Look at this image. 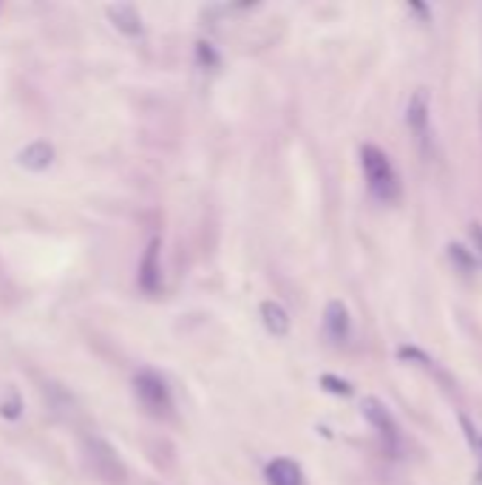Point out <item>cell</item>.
Here are the masks:
<instances>
[{
    "label": "cell",
    "mask_w": 482,
    "mask_h": 485,
    "mask_svg": "<svg viewBox=\"0 0 482 485\" xmlns=\"http://www.w3.org/2000/svg\"><path fill=\"white\" fill-rule=\"evenodd\" d=\"M361 168H364L366 185H369L374 199H381L386 205L400 199V179H398L395 168H391V162H389L383 148L364 146L361 148Z\"/></svg>",
    "instance_id": "1"
},
{
    "label": "cell",
    "mask_w": 482,
    "mask_h": 485,
    "mask_svg": "<svg viewBox=\"0 0 482 485\" xmlns=\"http://www.w3.org/2000/svg\"><path fill=\"white\" fill-rule=\"evenodd\" d=\"M134 392H136V401L142 403V409H145L148 415H153V418L171 415L173 398H171V389H168L162 375H156L151 369H142L134 377Z\"/></svg>",
    "instance_id": "2"
},
{
    "label": "cell",
    "mask_w": 482,
    "mask_h": 485,
    "mask_svg": "<svg viewBox=\"0 0 482 485\" xmlns=\"http://www.w3.org/2000/svg\"><path fill=\"white\" fill-rule=\"evenodd\" d=\"M364 418H366L369 426L381 435V440H383V445H386V452H389V454H395V452H398V445H400V431H398L395 418L389 415V409H386L378 398H366V401H364Z\"/></svg>",
    "instance_id": "3"
},
{
    "label": "cell",
    "mask_w": 482,
    "mask_h": 485,
    "mask_svg": "<svg viewBox=\"0 0 482 485\" xmlns=\"http://www.w3.org/2000/svg\"><path fill=\"white\" fill-rule=\"evenodd\" d=\"M139 287L148 295H156L162 287V264H159V239H151L145 247V256L139 261Z\"/></svg>",
    "instance_id": "4"
},
{
    "label": "cell",
    "mask_w": 482,
    "mask_h": 485,
    "mask_svg": "<svg viewBox=\"0 0 482 485\" xmlns=\"http://www.w3.org/2000/svg\"><path fill=\"white\" fill-rule=\"evenodd\" d=\"M324 327H327V335L335 340V344H344L349 338V310L344 301H329L327 304V313H324Z\"/></svg>",
    "instance_id": "5"
},
{
    "label": "cell",
    "mask_w": 482,
    "mask_h": 485,
    "mask_svg": "<svg viewBox=\"0 0 482 485\" xmlns=\"http://www.w3.org/2000/svg\"><path fill=\"white\" fill-rule=\"evenodd\" d=\"M267 482L270 485H303L301 465L290 457H276L267 465Z\"/></svg>",
    "instance_id": "6"
},
{
    "label": "cell",
    "mask_w": 482,
    "mask_h": 485,
    "mask_svg": "<svg viewBox=\"0 0 482 485\" xmlns=\"http://www.w3.org/2000/svg\"><path fill=\"white\" fill-rule=\"evenodd\" d=\"M261 321H264V327L270 330L276 338H284V335L290 332V315H287V310H284L278 301H264L261 304Z\"/></svg>",
    "instance_id": "7"
},
{
    "label": "cell",
    "mask_w": 482,
    "mask_h": 485,
    "mask_svg": "<svg viewBox=\"0 0 482 485\" xmlns=\"http://www.w3.org/2000/svg\"><path fill=\"white\" fill-rule=\"evenodd\" d=\"M55 159V148L48 142H31L26 151H21V165H26L29 171H46Z\"/></svg>",
    "instance_id": "8"
},
{
    "label": "cell",
    "mask_w": 482,
    "mask_h": 485,
    "mask_svg": "<svg viewBox=\"0 0 482 485\" xmlns=\"http://www.w3.org/2000/svg\"><path fill=\"white\" fill-rule=\"evenodd\" d=\"M109 14H111L114 26H117V29H122L125 34H139L142 23H139V12H136L134 6L119 4V6H111V9H109Z\"/></svg>",
    "instance_id": "9"
},
{
    "label": "cell",
    "mask_w": 482,
    "mask_h": 485,
    "mask_svg": "<svg viewBox=\"0 0 482 485\" xmlns=\"http://www.w3.org/2000/svg\"><path fill=\"white\" fill-rule=\"evenodd\" d=\"M408 122L415 125L417 134L425 131V94L423 92H417L415 100H412V108H408Z\"/></svg>",
    "instance_id": "10"
},
{
    "label": "cell",
    "mask_w": 482,
    "mask_h": 485,
    "mask_svg": "<svg viewBox=\"0 0 482 485\" xmlns=\"http://www.w3.org/2000/svg\"><path fill=\"white\" fill-rule=\"evenodd\" d=\"M320 384H324V389L335 392V394H352V386L346 381H341V377H332V375H324L320 377Z\"/></svg>",
    "instance_id": "11"
},
{
    "label": "cell",
    "mask_w": 482,
    "mask_h": 485,
    "mask_svg": "<svg viewBox=\"0 0 482 485\" xmlns=\"http://www.w3.org/2000/svg\"><path fill=\"white\" fill-rule=\"evenodd\" d=\"M199 57H202V63H210V66H216V63H219L216 51L210 48V43H199Z\"/></svg>",
    "instance_id": "12"
},
{
    "label": "cell",
    "mask_w": 482,
    "mask_h": 485,
    "mask_svg": "<svg viewBox=\"0 0 482 485\" xmlns=\"http://www.w3.org/2000/svg\"><path fill=\"white\" fill-rule=\"evenodd\" d=\"M474 239H477V244L482 247V227H479V225H474Z\"/></svg>",
    "instance_id": "13"
}]
</instances>
